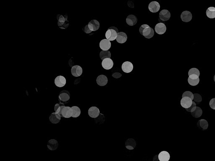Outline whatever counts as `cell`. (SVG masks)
Instances as JSON below:
<instances>
[{"instance_id":"19","label":"cell","mask_w":215,"mask_h":161,"mask_svg":"<svg viewBox=\"0 0 215 161\" xmlns=\"http://www.w3.org/2000/svg\"><path fill=\"white\" fill-rule=\"evenodd\" d=\"M108 79L107 77L104 75L99 76L96 79V82L98 85L100 86H104L107 84Z\"/></svg>"},{"instance_id":"41","label":"cell","mask_w":215,"mask_h":161,"mask_svg":"<svg viewBox=\"0 0 215 161\" xmlns=\"http://www.w3.org/2000/svg\"><path fill=\"white\" fill-rule=\"evenodd\" d=\"M80 78H77V79H76L75 80L74 84H78V83H79V81H80Z\"/></svg>"},{"instance_id":"32","label":"cell","mask_w":215,"mask_h":161,"mask_svg":"<svg viewBox=\"0 0 215 161\" xmlns=\"http://www.w3.org/2000/svg\"><path fill=\"white\" fill-rule=\"evenodd\" d=\"M193 74L196 75L199 77L200 75V71L198 69H196V68H192L189 71V72H188V76H189Z\"/></svg>"},{"instance_id":"5","label":"cell","mask_w":215,"mask_h":161,"mask_svg":"<svg viewBox=\"0 0 215 161\" xmlns=\"http://www.w3.org/2000/svg\"><path fill=\"white\" fill-rule=\"evenodd\" d=\"M122 69L123 71L126 73H129L133 70V64L129 61H126L123 63L122 66Z\"/></svg>"},{"instance_id":"35","label":"cell","mask_w":215,"mask_h":161,"mask_svg":"<svg viewBox=\"0 0 215 161\" xmlns=\"http://www.w3.org/2000/svg\"><path fill=\"white\" fill-rule=\"evenodd\" d=\"M196 104L195 102L193 101V104H192V106L190 108L185 109L188 112L193 113L196 109Z\"/></svg>"},{"instance_id":"2","label":"cell","mask_w":215,"mask_h":161,"mask_svg":"<svg viewBox=\"0 0 215 161\" xmlns=\"http://www.w3.org/2000/svg\"><path fill=\"white\" fill-rule=\"evenodd\" d=\"M70 98V94L68 91L63 90L60 92L58 96L59 103L62 105L67 104Z\"/></svg>"},{"instance_id":"17","label":"cell","mask_w":215,"mask_h":161,"mask_svg":"<svg viewBox=\"0 0 215 161\" xmlns=\"http://www.w3.org/2000/svg\"><path fill=\"white\" fill-rule=\"evenodd\" d=\"M171 17V13L167 9L161 10L159 13V18L163 21H167L169 20Z\"/></svg>"},{"instance_id":"33","label":"cell","mask_w":215,"mask_h":161,"mask_svg":"<svg viewBox=\"0 0 215 161\" xmlns=\"http://www.w3.org/2000/svg\"><path fill=\"white\" fill-rule=\"evenodd\" d=\"M194 102L197 103V104H198L202 101V97L200 94L195 93L194 94Z\"/></svg>"},{"instance_id":"22","label":"cell","mask_w":215,"mask_h":161,"mask_svg":"<svg viewBox=\"0 0 215 161\" xmlns=\"http://www.w3.org/2000/svg\"><path fill=\"white\" fill-rule=\"evenodd\" d=\"M136 142L134 139H128L125 142V146L127 149L129 150H133L136 146Z\"/></svg>"},{"instance_id":"16","label":"cell","mask_w":215,"mask_h":161,"mask_svg":"<svg viewBox=\"0 0 215 161\" xmlns=\"http://www.w3.org/2000/svg\"><path fill=\"white\" fill-rule=\"evenodd\" d=\"M55 84L58 87H62L66 84V79L64 76H59L56 78L55 79Z\"/></svg>"},{"instance_id":"42","label":"cell","mask_w":215,"mask_h":161,"mask_svg":"<svg viewBox=\"0 0 215 161\" xmlns=\"http://www.w3.org/2000/svg\"><path fill=\"white\" fill-rule=\"evenodd\" d=\"M214 80L215 82V75H214Z\"/></svg>"},{"instance_id":"12","label":"cell","mask_w":215,"mask_h":161,"mask_svg":"<svg viewBox=\"0 0 215 161\" xmlns=\"http://www.w3.org/2000/svg\"><path fill=\"white\" fill-rule=\"evenodd\" d=\"M100 48L103 51H108L111 47V43L107 39H103L100 41L99 44Z\"/></svg>"},{"instance_id":"14","label":"cell","mask_w":215,"mask_h":161,"mask_svg":"<svg viewBox=\"0 0 215 161\" xmlns=\"http://www.w3.org/2000/svg\"><path fill=\"white\" fill-rule=\"evenodd\" d=\"M160 4L157 1H152L149 4L148 9L152 13H156L160 10Z\"/></svg>"},{"instance_id":"34","label":"cell","mask_w":215,"mask_h":161,"mask_svg":"<svg viewBox=\"0 0 215 161\" xmlns=\"http://www.w3.org/2000/svg\"><path fill=\"white\" fill-rule=\"evenodd\" d=\"M190 97L192 100H193L194 99V94L190 91H186L182 94V97Z\"/></svg>"},{"instance_id":"23","label":"cell","mask_w":215,"mask_h":161,"mask_svg":"<svg viewBox=\"0 0 215 161\" xmlns=\"http://www.w3.org/2000/svg\"><path fill=\"white\" fill-rule=\"evenodd\" d=\"M58 146V142L55 139H51L48 142L47 147L51 151L56 150Z\"/></svg>"},{"instance_id":"31","label":"cell","mask_w":215,"mask_h":161,"mask_svg":"<svg viewBox=\"0 0 215 161\" xmlns=\"http://www.w3.org/2000/svg\"><path fill=\"white\" fill-rule=\"evenodd\" d=\"M73 111V114L72 117L76 118L78 117L81 114V110L80 108L77 106H73L72 107Z\"/></svg>"},{"instance_id":"3","label":"cell","mask_w":215,"mask_h":161,"mask_svg":"<svg viewBox=\"0 0 215 161\" xmlns=\"http://www.w3.org/2000/svg\"><path fill=\"white\" fill-rule=\"evenodd\" d=\"M58 20V25L60 28L62 29H65L68 27L69 25V21L67 20L68 16L65 15L64 17L62 15H58L57 16Z\"/></svg>"},{"instance_id":"7","label":"cell","mask_w":215,"mask_h":161,"mask_svg":"<svg viewBox=\"0 0 215 161\" xmlns=\"http://www.w3.org/2000/svg\"><path fill=\"white\" fill-rule=\"evenodd\" d=\"M155 32L158 34H163L166 32L167 31V27L165 24L163 23L157 24L155 27Z\"/></svg>"},{"instance_id":"13","label":"cell","mask_w":215,"mask_h":161,"mask_svg":"<svg viewBox=\"0 0 215 161\" xmlns=\"http://www.w3.org/2000/svg\"><path fill=\"white\" fill-rule=\"evenodd\" d=\"M88 115L91 118H98L100 114L99 109L96 107H90L88 110Z\"/></svg>"},{"instance_id":"15","label":"cell","mask_w":215,"mask_h":161,"mask_svg":"<svg viewBox=\"0 0 215 161\" xmlns=\"http://www.w3.org/2000/svg\"><path fill=\"white\" fill-rule=\"evenodd\" d=\"M193 104V100L189 97L182 98L181 100V105L185 109L190 108Z\"/></svg>"},{"instance_id":"4","label":"cell","mask_w":215,"mask_h":161,"mask_svg":"<svg viewBox=\"0 0 215 161\" xmlns=\"http://www.w3.org/2000/svg\"><path fill=\"white\" fill-rule=\"evenodd\" d=\"M117 33L114 29H108L105 33V37L109 41H114L116 40L117 36Z\"/></svg>"},{"instance_id":"8","label":"cell","mask_w":215,"mask_h":161,"mask_svg":"<svg viewBox=\"0 0 215 161\" xmlns=\"http://www.w3.org/2000/svg\"><path fill=\"white\" fill-rule=\"evenodd\" d=\"M193 15L190 11L185 10L181 13V19L183 22H188L191 21Z\"/></svg>"},{"instance_id":"37","label":"cell","mask_w":215,"mask_h":161,"mask_svg":"<svg viewBox=\"0 0 215 161\" xmlns=\"http://www.w3.org/2000/svg\"><path fill=\"white\" fill-rule=\"evenodd\" d=\"M112 76L114 78H120L122 76V74L120 73L119 72H116L114 73V74L112 75Z\"/></svg>"},{"instance_id":"10","label":"cell","mask_w":215,"mask_h":161,"mask_svg":"<svg viewBox=\"0 0 215 161\" xmlns=\"http://www.w3.org/2000/svg\"><path fill=\"white\" fill-rule=\"evenodd\" d=\"M188 83L192 86H195L199 83L200 78L198 76L193 74L189 76Z\"/></svg>"},{"instance_id":"40","label":"cell","mask_w":215,"mask_h":161,"mask_svg":"<svg viewBox=\"0 0 215 161\" xmlns=\"http://www.w3.org/2000/svg\"><path fill=\"white\" fill-rule=\"evenodd\" d=\"M158 155H155L153 158V161H160L158 159Z\"/></svg>"},{"instance_id":"26","label":"cell","mask_w":215,"mask_h":161,"mask_svg":"<svg viewBox=\"0 0 215 161\" xmlns=\"http://www.w3.org/2000/svg\"><path fill=\"white\" fill-rule=\"evenodd\" d=\"M158 159L160 161H169L170 155L167 151H162L158 154Z\"/></svg>"},{"instance_id":"9","label":"cell","mask_w":215,"mask_h":161,"mask_svg":"<svg viewBox=\"0 0 215 161\" xmlns=\"http://www.w3.org/2000/svg\"><path fill=\"white\" fill-rule=\"evenodd\" d=\"M71 73L75 77L80 76L82 73V69L80 66L76 65L72 67L71 69Z\"/></svg>"},{"instance_id":"6","label":"cell","mask_w":215,"mask_h":161,"mask_svg":"<svg viewBox=\"0 0 215 161\" xmlns=\"http://www.w3.org/2000/svg\"><path fill=\"white\" fill-rule=\"evenodd\" d=\"M102 66L105 70H110L114 66V62L111 58H107L103 60Z\"/></svg>"},{"instance_id":"36","label":"cell","mask_w":215,"mask_h":161,"mask_svg":"<svg viewBox=\"0 0 215 161\" xmlns=\"http://www.w3.org/2000/svg\"><path fill=\"white\" fill-rule=\"evenodd\" d=\"M209 105L211 108L213 110H215V98L212 99L210 100Z\"/></svg>"},{"instance_id":"39","label":"cell","mask_w":215,"mask_h":161,"mask_svg":"<svg viewBox=\"0 0 215 161\" xmlns=\"http://www.w3.org/2000/svg\"><path fill=\"white\" fill-rule=\"evenodd\" d=\"M114 29V30L116 31V32H117V33H119V30H118V29L116 27H111L109 28V29Z\"/></svg>"},{"instance_id":"27","label":"cell","mask_w":215,"mask_h":161,"mask_svg":"<svg viewBox=\"0 0 215 161\" xmlns=\"http://www.w3.org/2000/svg\"><path fill=\"white\" fill-rule=\"evenodd\" d=\"M207 17L210 19L215 18V8L214 7H210L208 8L206 11Z\"/></svg>"},{"instance_id":"24","label":"cell","mask_w":215,"mask_h":161,"mask_svg":"<svg viewBox=\"0 0 215 161\" xmlns=\"http://www.w3.org/2000/svg\"><path fill=\"white\" fill-rule=\"evenodd\" d=\"M138 22V19L136 16L134 15H129L127 17L126 19V22L129 25H135Z\"/></svg>"},{"instance_id":"20","label":"cell","mask_w":215,"mask_h":161,"mask_svg":"<svg viewBox=\"0 0 215 161\" xmlns=\"http://www.w3.org/2000/svg\"><path fill=\"white\" fill-rule=\"evenodd\" d=\"M61 116L59 114L55 113L51 114L49 117V120L53 124H57L61 120Z\"/></svg>"},{"instance_id":"30","label":"cell","mask_w":215,"mask_h":161,"mask_svg":"<svg viewBox=\"0 0 215 161\" xmlns=\"http://www.w3.org/2000/svg\"><path fill=\"white\" fill-rule=\"evenodd\" d=\"M65 107V106L64 105H60L58 104H56L54 108L55 112L56 113L59 114L61 116V117H63L62 115V111L63 108Z\"/></svg>"},{"instance_id":"25","label":"cell","mask_w":215,"mask_h":161,"mask_svg":"<svg viewBox=\"0 0 215 161\" xmlns=\"http://www.w3.org/2000/svg\"><path fill=\"white\" fill-rule=\"evenodd\" d=\"M197 127L202 131H205L208 128V122L205 119L200 120L197 122Z\"/></svg>"},{"instance_id":"1","label":"cell","mask_w":215,"mask_h":161,"mask_svg":"<svg viewBox=\"0 0 215 161\" xmlns=\"http://www.w3.org/2000/svg\"><path fill=\"white\" fill-rule=\"evenodd\" d=\"M140 33L146 38L150 39L154 35V31L152 28L147 24H143L139 29Z\"/></svg>"},{"instance_id":"18","label":"cell","mask_w":215,"mask_h":161,"mask_svg":"<svg viewBox=\"0 0 215 161\" xmlns=\"http://www.w3.org/2000/svg\"><path fill=\"white\" fill-rule=\"evenodd\" d=\"M88 27L91 31H96L100 27V23L96 20H92L88 24Z\"/></svg>"},{"instance_id":"11","label":"cell","mask_w":215,"mask_h":161,"mask_svg":"<svg viewBox=\"0 0 215 161\" xmlns=\"http://www.w3.org/2000/svg\"><path fill=\"white\" fill-rule=\"evenodd\" d=\"M73 114V111L72 107L65 106L62 110V115L63 118H69L72 117Z\"/></svg>"},{"instance_id":"38","label":"cell","mask_w":215,"mask_h":161,"mask_svg":"<svg viewBox=\"0 0 215 161\" xmlns=\"http://www.w3.org/2000/svg\"><path fill=\"white\" fill-rule=\"evenodd\" d=\"M84 31L85 33L87 34L91 33L92 32L89 29L88 25H87L85 26V27H84Z\"/></svg>"},{"instance_id":"21","label":"cell","mask_w":215,"mask_h":161,"mask_svg":"<svg viewBox=\"0 0 215 161\" xmlns=\"http://www.w3.org/2000/svg\"><path fill=\"white\" fill-rule=\"evenodd\" d=\"M127 40V36L126 34L123 32H119L117 34L116 40L119 43H124Z\"/></svg>"},{"instance_id":"28","label":"cell","mask_w":215,"mask_h":161,"mask_svg":"<svg viewBox=\"0 0 215 161\" xmlns=\"http://www.w3.org/2000/svg\"><path fill=\"white\" fill-rule=\"evenodd\" d=\"M100 57L101 60H103L105 58H111V53L109 51L102 50L100 53Z\"/></svg>"},{"instance_id":"29","label":"cell","mask_w":215,"mask_h":161,"mask_svg":"<svg viewBox=\"0 0 215 161\" xmlns=\"http://www.w3.org/2000/svg\"><path fill=\"white\" fill-rule=\"evenodd\" d=\"M202 114V110L199 107H197L196 109L193 112L191 113L192 116L195 118H199Z\"/></svg>"}]
</instances>
